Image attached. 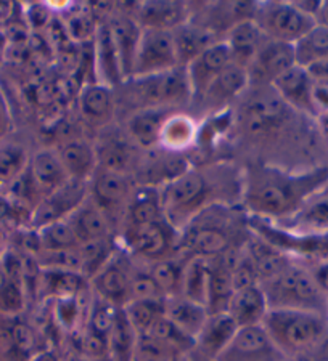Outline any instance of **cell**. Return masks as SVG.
<instances>
[{"label": "cell", "instance_id": "6da1fadb", "mask_svg": "<svg viewBox=\"0 0 328 361\" xmlns=\"http://www.w3.org/2000/svg\"><path fill=\"white\" fill-rule=\"evenodd\" d=\"M328 183V169L293 172L283 167L254 162L243 169L242 206L246 215L283 222L300 211L315 191Z\"/></svg>", "mask_w": 328, "mask_h": 361}, {"label": "cell", "instance_id": "7a4b0ae2", "mask_svg": "<svg viewBox=\"0 0 328 361\" xmlns=\"http://www.w3.org/2000/svg\"><path fill=\"white\" fill-rule=\"evenodd\" d=\"M243 171L232 164L189 167L160 188L164 217L179 233L193 217L216 204L233 206L242 200Z\"/></svg>", "mask_w": 328, "mask_h": 361}, {"label": "cell", "instance_id": "3957f363", "mask_svg": "<svg viewBox=\"0 0 328 361\" xmlns=\"http://www.w3.org/2000/svg\"><path fill=\"white\" fill-rule=\"evenodd\" d=\"M238 224H242V219L237 217L233 206L216 204L204 209L179 233L177 255L184 259H216L228 250L245 246L248 240H238Z\"/></svg>", "mask_w": 328, "mask_h": 361}, {"label": "cell", "instance_id": "277c9868", "mask_svg": "<svg viewBox=\"0 0 328 361\" xmlns=\"http://www.w3.org/2000/svg\"><path fill=\"white\" fill-rule=\"evenodd\" d=\"M262 326L290 360H304L328 343V315L304 310H269Z\"/></svg>", "mask_w": 328, "mask_h": 361}, {"label": "cell", "instance_id": "5b68a950", "mask_svg": "<svg viewBox=\"0 0 328 361\" xmlns=\"http://www.w3.org/2000/svg\"><path fill=\"white\" fill-rule=\"evenodd\" d=\"M269 310H304L328 315V295L320 289L308 264L295 260L269 281L259 284Z\"/></svg>", "mask_w": 328, "mask_h": 361}, {"label": "cell", "instance_id": "8992f818", "mask_svg": "<svg viewBox=\"0 0 328 361\" xmlns=\"http://www.w3.org/2000/svg\"><path fill=\"white\" fill-rule=\"evenodd\" d=\"M116 243L134 260L153 264L177 255L179 231L166 219L140 226H122Z\"/></svg>", "mask_w": 328, "mask_h": 361}, {"label": "cell", "instance_id": "52a82bcc", "mask_svg": "<svg viewBox=\"0 0 328 361\" xmlns=\"http://www.w3.org/2000/svg\"><path fill=\"white\" fill-rule=\"evenodd\" d=\"M126 84L131 87L137 109L166 108L174 111L182 104H192V89L184 66L148 78L129 79Z\"/></svg>", "mask_w": 328, "mask_h": 361}, {"label": "cell", "instance_id": "ba28073f", "mask_svg": "<svg viewBox=\"0 0 328 361\" xmlns=\"http://www.w3.org/2000/svg\"><path fill=\"white\" fill-rule=\"evenodd\" d=\"M253 20L271 40L295 45L315 26L312 16L304 13L293 2L256 4Z\"/></svg>", "mask_w": 328, "mask_h": 361}, {"label": "cell", "instance_id": "9c48e42d", "mask_svg": "<svg viewBox=\"0 0 328 361\" xmlns=\"http://www.w3.org/2000/svg\"><path fill=\"white\" fill-rule=\"evenodd\" d=\"M179 66L174 32L169 29L142 27L131 79L163 74Z\"/></svg>", "mask_w": 328, "mask_h": 361}, {"label": "cell", "instance_id": "30bf717a", "mask_svg": "<svg viewBox=\"0 0 328 361\" xmlns=\"http://www.w3.org/2000/svg\"><path fill=\"white\" fill-rule=\"evenodd\" d=\"M132 257L126 250H122L118 244L115 254L89 281L92 294L100 297L102 300L108 302L116 308H124L132 300Z\"/></svg>", "mask_w": 328, "mask_h": 361}, {"label": "cell", "instance_id": "8fae6325", "mask_svg": "<svg viewBox=\"0 0 328 361\" xmlns=\"http://www.w3.org/2000/svg\"><path fill=\"white\" fill-rule=\"evenodd\" d=\"M87 197H89V182L69 178L54 193L42 197L37 206L33 209V228L40 230L47 225L68 219Z\"/></svg>", "mask_w": 328, "mask_h": 361}, {"label": "cell", "instance_id": "7c38bea8", "mask_svg": "<svg viewBox=\"0 0 328 361\" xmlns=\"http://www.w3.org/2000/svg\"><path fill=\"white\" fill-rule=\"evenodd\" d=\"M288 360L279 350L262 324L238 328L214 361H285Z\"/></svg>", "mask_w": 328, "mask_h": 361}, {"label": "cell", "instance_id": "4fadbf2b", "mask_svg": "<svg viewBox=\"0 0 328 361\" xmlns=\"http://www.w3.org/2000/svg\"><path fill=\"white\" fill-rule=\"evenodd\" d=\"M137 186L139 183L134 182L129 173L97 167L89 180V197L110 219L111 212H126Z\"/></svg>", "mask_w": 328, "mask_h": 361}, {"label": "cell", "instance_id": "5bb4252c", "mask_svg": "<svg viewBox=\"0 0 328 361\" xmlns=\"http://www.w3.org/2000/svg\"><path fill=\"white\" fill-rule=\"evenodd\" d=\"M296 65L295 45L267 39L246 68L250 85H272L280 75Z\"/></svg>", "mask_w": 328, "mask_h": 361}, {"label": "cell", "instance_id": "9a60e30c", "mask_svg": "<svg viewBox=\"0 0 328 361\" xmlns=\"http://www.w3.org/2000/svg\"><path fill=\"white\" fill-rule=\"evenodd\" d=\"M233 63L230 50L224 40L216 42L201 51L185 66L192 89V103L200 102L204 92Z\"/></svg>", "mask_w": 328, "mask_h": 361}, {"label": "cell", "instance_id": "2e32d148", "mask_svg": "<svg viewBox=\"0 0 328 361\" xmlns=\"http://www.w3.org/2000/svg\"><path fill=\"white\" fill-rule=\"evenodd\" d=\"M238 326L227 312L209 313L195 339L192 357L195 361H214L237 334Z\"/></svg>", "mask_w": 328, "mask_h": 361}, {"label": "cell", "instance_id": "e0dca14e", "mask_svg": "<svg viewBox=\"0 0 328 361\" xmlns=\"http://www.w3.org/2000/svg\"><path fill=\"white\" fill-rule=\"evenodd\" d=\"M28 176L31 178L40 200L54 193L69 180L58 149L54 148H42L31 156Z\"/></svg>", "mask_w": 328, "mask_h": 361}, {"label": "cell", "instance_id": "ac0fdd59", "mask_svg": "<svg viewBox=\"0 0 328 361\" xmlns=\"http://www.w3.org/2000/svg\"><path fill=\"white\" fill-rule=\"evenodd\" d=\"M277 225L304 235H328V183L315 191L295 215Z\"/></svg>", "mask_w": 328, "mask_h": 361}, {"label": "cell", "instance_id": "d6986e66", "mask_svg": "<svg viewBox=\"0 0 328 361\" xmlns=\"http://www.w3.org/2000/svg\"><path fill=\"white\" fill-rule=\"evenodd\" d=\"M174 111L166 108L136 109L127 118L129 140L142 149H156L160 147V137L164 122Z\"/></svg>", "mask_w": 328, "mask_h": 361}, {"label": "cell", "instance_id": "ffe728a7", "mask_svg": "<svg viewBox=\"0 0 328 361\" xmlns=\"http://www.w3.org/2000/svg\"><path fill=\"white\" fill-rule=\"evenodd\" d=\"M291 109L315 113L312 102V75L306 68L295 65L271 85Z\"/></svg>", "mask_w": 328, "mask_h": 361}, {"label": "cell", "instance_id": "44dd1931", "mask_svg": "<svg viewBox=\"0 0 328 361\" xmlns=\"http://www.w3.org/2000/svg\"><path fill=\"white\" fill-rule=\"evenodd\" d=\"M266 40L267 37L256 21L253 18H245L228 27L224 42L230 50L233 63L246 69Z\"/></svg>", "mask_w": 328, "mask_h": 361}, {"label": "cell", "instance_id": "7402d4cb", "mask_svg": "<svg viewBox=\"0 0 328 361\" xmlns=\"http://www.w3.org/2000/svg\"><path fill=\"white\" fill-rule=\"evenodd\" d=\"M250 87L248 73L243 66L232 63L224 73H222L213 84L209 85V89L204 92L201 97V103L218 114V108L228 106V103L235 100L237 97L242 95Z\"/></svg>", "mask_w": 328, "mask_h": 361}, {"label": "cell", "instance_id": "603a6c76", "mask_svg": "<svg viewBox=\"0 0 328 361\" xmlns=\"http://www.w3.org/2000/svg\"><path fill=\"white\" fill-rule=\"evenodd\" d=\"M71 224L74 235L81 244L110 240L111 238V222L108 215L93 202L90 197L81 204L76 211L68 217Z\"/></svg>", "mask_w": 328, "mask_h": 361}, {"label": "cell", "instance_id": "cb8c5ba5", "mask_svg": "<svg viewBox=\"0 0 328 361\" xmlns=\"http://www.w3.org/2000/svg\"><path fill=\"white\" fill-rule=\"evenodd\" d=\"M267 312V299L259 284L233 290V295L227 307V313L233 318L238 328L262 324Z\"/></svg>", "mask_w": 328, "mask_h": 361}, {"label": "cell", "instance_id": "d4e9b609", "mask_svg": "<svg viewBox=\"0 0 328 361\" xmlns=\"http://www.w3.org/2000/svg\"><path fill=\"white\" fill-rule=\"evenodd\" d=\"M90 290V283L79 271L40 269L39 293L49 300L68 299Z\"/></svg>", "mask_w": 328, "mask_h": 361}, {"label": "cell", "instance_id": "484cf974", "mask_svg": "<svg viewBox=\"0 0 328 361\" xmlns=\"http://www.w3.org/2000/svg\"><path fill=\"white\" fill-rule=\"evenodd\" d=\"M200 138V129L190 114L174 111L164 122L160 137V149L168 153L182 154Z\"/></svg>", "mask_w": 328, "mask_h": 361}, {"label": "cell", "instance_id": "4316f807", "mask_svg": "<svg viewBox=\"0 0 328 361\" xmlns=\"http://www.w3.org/2000/svg\"><path fill=\"white\" fill-rule=\"evenodd\" d=\"M58 154H60L63 166L66 169L68 177L73 180L89 182L98 167L95 147H92L86 140L74 138L64 142L58 148Z\"/></svg>", "mask_w": 328, "mask_h": 361}, {"label": "cell", "instance_id": "83f0119b", "mask_svg": "<svg viewBox=\"0 0 328 361\" xmlns=\"http://www.w3.org/2000/svg\"><path fill=\"white\" fill-rule=\"evenodd\" d=\"M208 317V308L198 302L185 299L182 295L166 299V318L193 341L200 334Z\"/></svg>", "mask_w": 328, "mask_h": 361}, {"label": "cell", "instance_id": "f1b7e54d", "mask_svg": "<svg viewBox=\"0 0 328 361\" xmlns=\"http://www.w3.org/2000/svg\"><path fill=\"white\" fill-rule=\"evenodd\" d=\"M110 27L116 51H118L122 78H124L126 82V80L131 79L132 75L134 60H136L142 26L139 25V21H134L132 18H126L124 16V18L115 20L110 25Z\"/></svg>", "mask_w": 328, "mask_h": 361}, {"label": "cell", "instance_id": "f546056e", "mask_svg": "<svg viewBox=\"0 0 328 361\" xmlns=\"http://www.w3.org/2000/svg\"><path fill=\"white\" fill-rule=\"evenodd\" d=\"M79 109L90 124H105L115 111L113 89L100 82L86 84L79 93Z\"/></svg>", "mask_w": 328, "mask_h": 361}, {"label": "cell", "instance_id": "4dcf8cb0", "mask_svg": "<svg viewBox=\"0 0 328 361\" xmlns=\"http://www.w3.org/2000/svg\"><path fill=\"white\" fill-rule=\"evenodd\" d=\"M95 55H97V71L98 82L108 85L113 89L119 82H124L122 78L118 51L111 36L110 25H102L97 29V42H95Z\"/></svg>", "mask_w": 328, "mask_h": 361}, {"label": "cell", "instance_id": "1f68e13d", "mask_svg": "<svg viewBox=\"0 0 328 361\" xmlns=\"http://www.w3.org/2000/svg\"><path fill=\"white\" fill-rule=\"evenodd\" d=\"M174 39H175V49H177V56L180 66H187L192 60L216 44L214 36L211 34L209 29L201 27L198 25H192V23H184L179 27L174 29Z\"/></svg>", "mask_w": 328, "mask_h": 361}, {"label": "cell", "instance_id": "d6a6232c", "mask_svg": "<svg viewBox=\"0 0 328 361\" xmlns=\"http://www.w3.org/2000/svg\"><path fill=\"white\" fill-rule=\"evenodd\" d=\"M209 288V259H185L180 295L206 307Z\"/></svg>", "mask_w": 328, "mask_h": 361}, {"label": "cell", "instance_id": "836d02e7", "mask_svg": "<svg viewBox=\"0 0 328 361\" xmlns=\"http://www.w3.org/2000/svg\"><path fill=\"white\" fill-rule=\"evenodd\" d=\"M122 312L136 334L145 336L166 315V299H134Z\"/></svg>", "mask_w": 328, "mask_h": 361}, {"label": "cell", "instance_id": "e575fe53", "mask_svg": "<svg viewBox=\"0 0 328 361\" xmlns=\"http://www.w3.org/2000/svg\"><path fill=\"white\" fill-rule=\"evenodd\" d=\"M187 21L182 2H148L142 7L139 25L142 27H160L174 31Z\"/></svg>", "mask_w": 328, "mask_h": 361}, {"label": "cell", "instance_id": "d590c367", "mask_svg": "<svg viewBox=\"0 0 328 361\" xmlns=\"http://www.w3.org/2000/svg\"><path fill=\"white\" fill-rule=\"evenodd\" d=\"M29 156L25 145L18 142H0V188L13 186L28 171Z\"/></svg>", "mask_w": 328, "mask_h": 361}, {"label": "cell", "instance_id": "8d00e7d4", "mask_svg": "<svg viewBox=\"0 0 328 361\" xmlns=\"http://www.w3.org/2000/svg\"><path fill=\"white\" fill-rule=\"evenodd\" d=\"M132 145V142H124L122 138H108L100 145V148H95L98 167L131 176L132 164L136 161Z\"/></svg>", "mask_w": 328, "mask_h": 361}, {"label": "cell", "instance_id": "74e56055", "mask_svg": "<svg viewBox=\"0 0 328 361\" xmlns=\"http://www.w3.org/2000/svg\"><path fill=\"white\" fill-rule=\"evenodd\" d=\"M137 334L129 324L127 318L122 312H118L116 322L108 334V353L113 361H132L134 348H136Z\"/></svg>", "mask_w": 328, "mask_h": 361}, {"label": "cell", "instance_id": "f35d334b", "mask_svg": "<svg viewBox=\"0 0 328 361\" xmlns=\"http://www.w3.org/2000/svg\"><path fill=\"white\" fill-rule=\"evenodd\" d=\"M184 265H185V259L180 257V255L148 264L151 276L155 278L158 288L161 289V293L166 299L174 295H180Z\"/></svg>", "mask_w": 328, "mask_h": 361}, {"label": "cell", "instance_id": "ab89813d", "mask_svg": "<svg viewBox=\"0 0 328 361\" xmlns=\"http://www.w3.org/2000/svg\"><path fill=\"white\" fill-rule=\"evenodd\" d=\"M132 361H195L192 353H182L177 348L153 336H139L134 348Z\"/></svg>", "mask_w": 328, "mask_h": 361}, {"label": "cell", "instance_id": "60d3db41", "mask_svg": "<svg viewBox=\"0 0 328 361\" xmlns=\"http://www.w3.org/2000/svg\"><path fill=\"white\" fill-rule=\"evenodd\" d=\"M295 51L296 65L303 68L328 58V27L315 25L300 42L295 44Z\"/></svg>", "mask_w": 328, "mask_h": 361}, {"label": "cell", "instance_id": "b9f144b4", "mask_svg": "<svg viewBox=\"0 0 328 361\" xmlns=\"http://www.w3.org/2000/svg\"><path fill=\"white\" fill-rule=\"evenodd\" d=\"M36 235L39 243L37 252H42V250H69L79 247V241L68 219L36 230Z\"/></svg>", "mask_w": 328, "mask_h": 361}, {"label": "cell", "instance_id": "7bdbcfd3", "mask_svg": "<svg viewBox=\"0 0 328 361\" xmlns=\"http://www.w3.org/2000/svg\"><path fill=\"white\" fill-rule=\"evenodd\" d=\"M312 102L315 113L328 114V79L312 78Z\"/></svg>", "mask_w": 328, "mask_h": 361}, {"label": "cell", "instance_id": "ee69618b", "mask_svg": "<svg viewBox=\"0 0 328 361\" xmlns=\"http://www.w3.org/2000/svg\"><path fill=\"white\" fill-rule=\"evenodd\" d=\"M310 273L315 278V281L320 286V289L328 295V260L314 262V264H308Z\"/></svg>", "mask_w": 328, "mask_h": 361}, {"label": "cell", "instance_id": "f6af8a7d", "mask_svg": "<svg viewBox=\"0 0 328 361\" xmlns=\"http://www.w3.org/2000/svg\"><path fill=\"white\" fill-rule=\"evenodd\" d=\"M29 361H64V358L55 350V348L47 347L42 348V350H39L37 353H34L33 357L29 358Z\"/></svg>", "mask_w": 328, "mask_h": 361}, {"label": "cell", "instance_id": "bcb514c9", "mask_svg": "<svg viewBox=\"0 0 328 361\" xmlns=\"http://www.w3.org/2000/svg\"><path fill=\"white\" fill-rule=\"evenodd\" d=\"M15 13L13 2H0V27L7 25Z\"/></svg>", "mask_w": 328, "mask_h": 361}, {"label": "cell", "instance_id": "7dc6e473", "mask_svg": "<svg viewBox=\"0 0 328 361\" xmlns=\"http://www.w3.org/2000/svg\"><path fill=\"white\" fill-rule=\"evenodd\" d=\"M8 114H7V109H5V104L4 102L0 100V142L5 138V135L8 133Z\"/></svg>", "mask_w": 328, "mask_h": 361}, {"label": "cell", "instance_id": "c3c4849f", "mask_svg": "<svg viewBox=\"0 0 328 361\" xmlns=\"http://www.w3.org/2000/svg\"><path fill=\"white\" fill-rule=\"evenodd\" d=\"M315 25L328 27V2H320V7L317 10V13L314 16Z\"/></svg>", "mask_w": 328, "mask_h": 361}, {"label": "cell", "instance_id": "681fc988", "mask_svg": "<svg viewBox=\"0 0 328 361\" xmlns=\"http://www.w3.org/2000/svg\"><path fill=\"white\" fill-rule=\"evenodd\" d=\"M301 361H328V343L325 347H322L320 350H317L312 355H309L308 358H304Z\"/></svg>", "mask_w": 328, "mask_h": 361}, {"label": "cell", "instance_id": "f907efd6", "mask_svg": "<svg viewBox=\"0 0 328 361\" xmlns=\"http://www.w3.org/2000/svg\"><path fill=\"white\" fill-rule=\"evenodd\" d=\"M320 124H322V129L328 135V114H320Z\"/></svg>", "mask_w": 328, "mask_h": 361}, {"label": "cell", "instance_id": "816d5d0a", "mask_svg": "<svg viewBox=\"0 0 328 361\" xmlns=\"http://www.w3.org/2000/svg\"><path fill=\"white\" fill-rule=\"evenodd\" d=\"M285 361H301V360H290V358H288V360H285Z\"/></svg>", "mask_w": 328, "mask_h": 361}]
</instances>
